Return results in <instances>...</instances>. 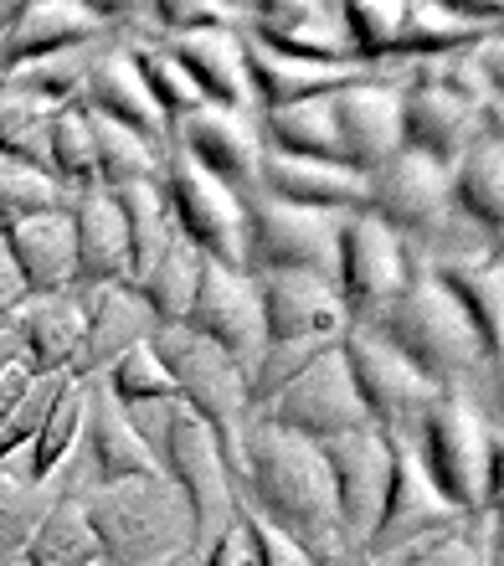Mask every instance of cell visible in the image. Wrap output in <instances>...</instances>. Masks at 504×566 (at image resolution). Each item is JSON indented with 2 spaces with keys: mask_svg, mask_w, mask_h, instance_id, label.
<instances>
[{
  "mask_svg": "<svg viewBox=\"0 0 504 566\" xmlns=\"http://www.w3.org/2000/svg\"><path fill=\"white\" fill-rule=\"evenodd\" d=\"M252 6L227 0H149V31L155 36H191V31H242Z\"/></svg>",
  "mask_w": 504,
  "mask_h": 566,
  "instance_id": "cell-47",
  "label": "cell"
},
{
  "mask_svg": "<svg viewBox=\"0 0 504 566\" xmlns=\"http://www.w3.org/2000/svg\"><path fill=\"white\" fill-rule=\"evenodd\" d=\"M329 114L340 129L345 165L371 180L386 160L401 155V88L381 77H356L329 93Z\"/></svg>",
  "mask_w": 504,
  "mask_h": 566,
  "instance_id": "cell-20",
  "label": "cell"
},
{
  "mask_svg": "<svg viewBox=\"0 0 504 566\" xmlns=\"http://www.w3.org/2000/svg\"><path fill=\"white\" fill-rule=\"evenodd\" d=\"M448 191L479 248L504 263V135L479 139L453 170H448Z\"/></svg>",
  "mask_w": 504,
  "mask_h": 566,
  "instance_id": "cell-29",
  "label": "cell"
},
{
  "mask_svg": "<svg viewBox=\"0 0 504 566\" xmlns=\"http://www.w3.org/2000/svg\"><path fill=\"white\" fill-rule=\"evenodd\" d=\"M376 222H386L407 248H432L422 263H448V227L463 222L453 211V191H448L443 165L422 160L412 149H401L397 160H386L371 176V201H366ZM469 227V222H463Z\"/></svg>",
  "mask_w": 504,
  "mask_h": 566,
  "instance_id": "cell-9",
  "label": "cell"
},
{
  "mask_svg": "<svg viewBox=\"0 0 504 566\" xmlns=\"http://www.w3.org/2000/svg\"><path fill=\"white\" fill-rule=\"evenodd\" d=\"M242 36H252L267 52H283V57L325 62V67H356L340 0H258L248 11Z\"/></svg>",
  "mask_w": 504,
  "mask_h": 566,
  "instance_id": "cell-17",
  "label": "cell"
},
{
  "mask_svg": "<svg viewBox=\"0 0 504 566\" xmlns=\"http://www.w3.org/2000/svg\"><path fill=\"white\" fill-rule=\"evenodd\" d=\"M73 207V196L62 191L57 180L36 170L27 160H11V155H0V232L15 222H27V217H42V211H67Z\"/></svg>",
  "mask_w": 504,
  "mask_h": 566,
  "instance_id": "cell-44",
  "label": "cell"
},
{
  "mask_svg": "<svg viewBox=\"0 0 504 566\" xmlns=\"http://www.w3.org/2000/svg\"><path fill=\"white\" fill-rule=\"evenodd\" d=\"M104 391L114 397V402L124 407V412H134V407H160V402H180L176 397V381H170V371H165V360L155 356V345H134L129 356H119L114 366H108L104 376Z\"/></svg>",
  "mask_w": 504,
  "mask_h": 566,
  "instance_id": "cell-43",
  "label": "cell"
},
{
  "mask_svg": "<svg viewBox=\"0 0 504 566\" xmlns=\"http://www.w3.org/2000/svg\"><path fill=\"white\" fill-rule=\"evenodd\" d=\"M371 329L407 366H417L428 376L438 391H463L469 376L484 371V356H479V340L469 329V319H463V310L453 304V294L438 283V273L417 253L401 294L376 314Z\"/></svg>",
  "mask_w": 504,
  "mask_h": 566,
  "instance_id": "cell-2",
  "label": "cell"
},
{
  "mask_svg": "<svg viewBox=\"0 0 504 566\" xmlns=\"http://www.w3.org/2000/svg\"><path fill=\"white\" fill-rule=\"evenodd\" d=\"M238 500H248L263 521L279 525L314 566H345L350 541L340 531V510H335L325 459L314 443L267 422H248Z\"/></svg>",
  "mask_w": 504,
  "mask_h": 566,
  "instance_id": "cell-1",
  "label": "cell"
},
{
  "mask_svg": "<svg viewBox=\"0 0 504 566\" xmlns=\"http://www.w3.org/2000/svg\"><path fill=\"white\" fill-rule=\"evenodd\" d=\"M52 500H57V494L31 490V484H21L15 474L0 469V566H21V552H27L31 531L42 525Z\"/></svg>",
  "mask_w": 504,
  "mask_h": 566,
  "instance_id": "cell-46",
  "label": "cell"
},
{
  "mask_svg": "<svg viewBox=\"0 0 504 566\" xmlns=\"http://www.w3.org/2000/svg\"><path fill=\"white\" fill-rule=\"evenodd\" d=\"M412 273V248L376 222L371 211H350L335 227V294H340L350 325H371L376 314L401 294Z\"/></svg>",
  "mask_w": 504,
  "mask_h": 566,
  "instance_id": "cell-12",
  "label": "cell"
},
{
  "mask_svg": "<svg viewBox=\"0 0 504 566\" xmlns=\"http://www.w3.org/2000/svg\"><path fill=\"white\" fill-rule=\"evenodd\" d=\"M77 500H83L104 566H170L176 556L196 552L191 510L165 479L88 490Z\"/></svg>",
  "mask_w": 504,
  "mask_h": 566,
  "instance_id": "cell-4",
  "label": "cell"
},
{
  "mask_svg": "<svg viewBox=\"0 0 504 566\" xmlns=\"http://www.w3.org/2000/svg\"><path fill=\"white\" fill-rule=\"evenodd\" d=\"M124 217V232H129V283H139L155 263L165 258V248L180 238L176 222H170V207H165L160 180H145V186H124L114 191Z\"/></svg>",
  "mask_w": 504,
  "mask_h": 566,
  "instance_id": "cell-37",
  "label": "cell"
},
{
  "mask_svg": "<svg viewBox=\"0 0 504 566\" xmlns=\"http://www.w3.org/2000/svg\"><path fill=\"white\" fill-rule=\"evenodd\" d=\"M319 459H325L329 494H335V510H340V531H345V541H350V552H360V546L371 541L376 515H381V500H386L391 438L376 428L345 432V438L319 443Z\"/></svg>",
  "mask_w": 504,
  "mask_h": 566,
  "instance_id": "cell-16",
  "label": "cell"
},
{
  "mask_svg": "<svg viewBox=\"0 0 504 566\" xmlns=\"http://www.w3.org/2000/svg\"><path fill=\"white\" fill-rule=\"evenodd\" d=\"M108 36V21L93 0H21L15 21L0 36V77L31 62H52L62 52H83Z\"/></svg>",
  "mask_w": 504,
  "mask_h": 566,
  "instance_id": "cell-18",
  "label": "cell"
},
{
  "mask_svg": "<svg viewBox=\"0 0 504 566\" xmlns=\"http://www.w3.org/2000/svg\"><path fill=\"white\" fill-rule=\"evenodd\" d=\"M15 11H21V0H0V36H6V27L15 21Z\"/></svg>",
  "mask_w": 504,
  "mask_h": 566,
  "instance_id": "cell-54",
  "label": "cell"
},
{
  "mask_svg": "<svg viewBox=\"0 0 504 566\" xmlns=\"http://www.w3.org/2000/svg\"><path fill=\"white\" fill-rule=\"evenodd\" d=\"M490 31L474 15H463L459 6H443V0H401V31H397V52L401 62H448L474 52Z\"/></svg>",
  "mask_w": 504,
  "mask_h": 566,
  "instance_id": "cell-34",
  "label": "cell"
},
{
  "mask_svg": "<svg viewBox=\"0 0 504 566\" xmlns=\"http://www.w3.org/2000/svg\"><path fill=\"white\" fill-rule=\"evenodd\" d=\"M258 310H263L267 345H304V340H340L350 329L335 283L319 273H263L252 279Z\"/></svg>",
  "mask_w": 504,
  "mask_h": 566,
  "instance_id": "cell-19",
  "label": "cell"
},
{
  "mask_svg": "<svg viewBox=\"0 0 504 566\" xmlns=\"http://www.w3.org/2000/svg\"><path fill=\"white\" fill-rule=\"evenodd\" d=\"M88 124H93V155H98V186L104 191L160 180V165H165L160 145H149L145 135H134V129L104 119V114H88Z\"/></svg>",
  "mask_w": 504,
  "mask_h": 566,
  "instance_id": "cell-38",
  "label": "cell"
},
{
  "mask_svg": "<svg viewBox=\"0 0 504 566\" xmlns=\"http://www.w3.org/2000/svg\"><path fill=\"white\" fill-rule=\"evenodd\" d=\"M83 298V350H77L73 376L77 381H98L119 356H129L134 345H145L155 335L145 298L134 294V283H114V289H93Z\"/></svg>",
  "mask_w": 504,
  "mask_h": 566,
  "instance_id": "cell-25",
  "label": "cell"
},
{
  "mask_svg": "<svg viewBox=\"0 0 504 566\" xmlns=\"http://www.w3.org/2000/svg\"><path fill=\"white\" fill-rule=\"evenodd\" d=\"M129 57H134V73H139L145 93L155 98V108L165 114V124H170V129H176L180 119H191V114H201V108H207V104H201V93H196V83L186 77V67L165 52L160 36H134Z\"/></svg>",
  "mask_w": 504,
  "mask_h": 566,
  "instance_id": "cell-40",
  "label": "cell"
},
{
  "mask_svg": "<svg viewBox=\"0 0 504 566\" xmlns=\"http://www.w3.org/2000/svg\"><path fill=\"white\" fill-rule=\"evenodd\" d=\"M57 114L62 108L42 104L36 93L15 88V83H0V155L46 170V135H52Z\"/></svg>",
  "mask_w": 504,
  "mask_h": 566,
  "instance_id": "cell-42",
  "label": "cell"
},
{
  "mask_svg": "<svg viewBox=\"0 0 504 566\" xmlns=\"http://www.w3.org/2000/svg\"><path fill=\"white\" fill-rule=\"evenodd\" d=\"M11 366H21V350H15V335H11V329H0V376L11 371Z\"/></svg>",
  "mask_w": 504,
  "mask_h": 566,
  "instance_id": "cell-53",
  "label": "cell"
},
{
  "mask_svg": "<svg viewBox=\"0 0 504 566\" xmlns=\"http://www.w3.org/2000/svg\"><path fill=\"white\" fill-rule=\"evenodd\" d=\"M252 422L294 432V438H304V443H314V448L329 443V438H345V432L371 428L356 387H350V371H345V360H340V345H335L329 356L314 360L309 371L298 376L283 397H273Z\"/></svg>",
  "mask_w": 504,
  "mask_h": 566,
  "instance_id": "cell-13",
  "label": "cell"
},
{
  "mask_svg": "<svg viewBox=\"0 0 504 566\" xmlns=\"http://www.w3.org/2000/svg\"><path fill=\"white\" fill-rule=\"evenodd\" d=\"M83 108L124 124V129H134V135H145L149 145H160V149L170 145V124H165V114L145 93L139 73H134L129 42L98 46V57H93V67H88V83H83Z\"/></svg>",
  "mask_w": 504,
  "mask_h": 566,
  "instance_id": "cell-28",
  "label": "cell"
},
{
  "mask_svg": "<svg viewBox=\"0 0 504 566\" xmlns=\"http://www.w3.org/2000/svg\"><path fill=\"white\" fill-rule=\"evenodd\" d=\"M83 469H88V490H114V484H139V479H165L155 448L139 438V428L129 422L114 397L104 391V381H93L88 391V422H83ZM83 490V494H88Z\"/></svg>",
  "mask_w": 504,
  "mask_h": 566,
  "instance_id": "cell-21",
  "label": "cell"
},
{
  "mask_svg": "<svg viewBox=\"0 0 504 566\" xmlns=\"http://www.w3.org/2000/svg\"><path fill=\"white\" fill-rule=\"evenodd\" d=\"M165 52L186 67L201 104L222 114H248L252 83H248V52L242 31H191V36H165Z\"/></svg>",
  "mask_w": 504,
  "mask_h": 566,
  "instance_id": "cell-27",
  "label": "cell"
},
{
  "mask_svg": "<svg viewBox=\"0 0 504 566\" xmlns=\"http://www.w3.org/2000/svg\"><path fill=\"white\" fill-rule=\"evenodd\" d=\"M21 366L31 376H73L77 350H83V298L77 294H46L31 298L21 319L11 325Z\"/></svg>",
  "mask_w": 504,
  "mask_h": 566,
  "instance_id": "cell-31",
  "label": "cell"
},
{
  "mask_svg": "<svg viewBox=\"0 0 504 566\" xmlns=\"http://www.w3.org/2000/svg\"><path fill=\"white\" fill-rule=\"evenodd\" d=\"M242 52H248V83H252V108H288L304 104V98H325V93L345 88L366 77L360 67H325V62H304V57H283V52H267L252 36H242Z\"/></svg>",
  "mask_w": 504,
  "mask_h": 566,
  "instance_id": "cell-32",
  "label": "cell"
},
{
  "mask_svg": "<svg viewBox=\"0 0 504 566\" xmlns=\"http://www.w3.org/2000/svg\"><path fill=\"white\" fill-rule=\"evenodd\" d=\"M238 525L242 536H248V552H252V566H314L309 556L298 552L294 541L283 536L273 521H263L248 500H238Z\"/></svg>",
  "mask_w": 504,
  "mask_h": 566,
  "instance_id": "cell-49",
  "label": "cell"
},
{
  "mask_svg": "<svg viewBox=\"0 0 504 566\" xmlns=\"http://www.w3.org/2000/svg\"><path fill=\"white\" fill-rule=\"evenodd\" d=\"M201 263H207V258L196 253L186 238H176L170 248H165L160 263L134 283V294L145 298L155 329L180 325V319H186V310H191V298H196V283H201Z\"/></svg>",
  "mask_w": 504,
  "mask_h": 566,
  "instance_id": "cell-39",
  "label": "cell"
},
{
  "mask_svg": "<svg viewBox=\"0 0 504 566\" xmlns=\"http://www.w3.org/2000/svg\"><path fill=\"white\" fill-rule=\"evenodd\" d=\"M428 269L438 273V283L463 310V319H469L479 340V356H484V371L494 376V387L504 397V263L490 253H474V258L428 263Z\"/></svg>",
  "mask_w": 504,
  "mask_h": 566,
  "instance_id": "cell-23",
  "label": "cell"
},
{
  "mask_svg": "<svg viewBox=\"0 0 504 566\" xmlns=\"http://www.w3.org/2000/svg\"><path fill=\"white\" fill-rule=\"evenodd\" d=\"M21 566H104L98 556V541H93V525L83 515V500L62 490L52 505H46L42 525L31 531Z\"/></svg>",
  "mask_w": 504,
  "mask_h": 566,
  "instance_id": "cell-36",
  "label": "cell"
},
{
  "mask_svg": "<svg viewBox=\"0 0 504 566\" xmlns=\"http://www.w3.org/2000/svg\"><path fill=\"white\" fill-rule=\"evenodd\" d=\"M479 515L490 521V566H504V428H490V484H484V505Z\"/></svg>",
  "mask_w": 504,
  "mask_h": 566,
  "instance_id": "cell-50",
  "label": "cell"
},
{
  "mask_svg": "<svg viewBox=\"0 0 504 566\" xmlns=\"http://www.w3.org/2000/svg\"><path fill=\"white\" fill-rule=\"evenodd\" d=\"M490 135H500L490 119V93L469 62H453V67L422 62L417 77L401 88V149H412L422 160L453 170Z\"/></svg>",
  "mask_w": 504,
  "mask_h": 566,
  "instance_id": "cell-5",
  "label": "cell"
},
{
  "mask_svg": "<svg viewBox=\"0 0 504 566\" xmlns=\"http://www.w3.org/2000/svg\"><path fill=\"white\" fill-rule=\"evenodd\" d=\"M340 360H345V371H350V387H356L371 428L386 432V438H412V432L422 428V418L432 412V402L443 397V391L432 387L417 366H407L371 325L345 329Z\"/></svg>",
  "mask_w": 504,
  "mask_h": 566,
  "instance_id": "cell-10",
  "label": "cell"
},
{
  "mask_svg": "<svg viewBox=\"0 0 504 566\" xmlns=\"http://www.w3.org/2000/svg\"><path fill=\"white\" fill-rule=\"evenodd\" d=\"M340 11H345V36H350L356 67L391 62L397 31H401V0H340Z\"/></svg>",
  "mask_w": 504,
  "mask_h": 566,
  "instance_id": "cell-45",
  "label": "cell"
},
{
  "mask_svg": "<svg viewBox=\"0 0 504 566\" xmlns=\"http://www.w3.org/2000/svg\"><path fill=\"white\" fill-rule=\"evenodd\" d=\"M170 566H201V556H196V552H186V556H176V562H170Z\"/></svg>",
  "mask_w": 504,
  "mask_h": 566,
  "instance_id": "cell-55",
  "label": "cell"
},
{
  "mask_svg": "<svg viewBox=\"0 0 504 566\" xmlns=\"http://www.w3.org/2000/svg\"><path fill=\"white\" fill-rule=\"evenodd\" d=\"M258 135H263V149H273V155L345 165L340 129H335V114H329V93L325 98H304V104H288V108L263 114Z\"/></svg>",
  "mask_w": 504,
  "mask_h": 566,
  "instance_id": "cell-35",
  "label": "cell"
},
{
  "mask_svg": "<svg viewBox=\"0 0 504 566\" xmlns=\"http://www.w3.org/2000/svg\"><path fill=\"white\" fill-rule=\"evenodd\" d=\"M129 422L139 428V438L155 448L165 484H170V490L186 500V510H191L196 556H201L227 525L238 521V484H232V469H227L222 448H217V438H211L180 402L134 407Z\"/></svg>",
  "mask_w": 504,
  "mask_h": 566,
  "instance_id": "cell-3",
  "label": "cell"
},
{
  "mask_svg": "<svg viewBox=\"0 0 504 566\" xmlns=\"http://www.w3.org/2000/svg\"><path fill=\"white\" fill-rule=\"evenodd\" d=\"M149 345H155V356L165 360V371H170V381H176L180 407L217 438L227 469H232V484H238L242 479V432H248V422H252L248 376H242L217 345L196 340L186 325L155 329Z\"/></svg>",
  "mask_w": 504,
  "mask_h": 566,
  "instance_id": "cell-6",
  "label": "cell"
},
{
  "mask_svg": "<svg viewBox=\"0 0 504 566\" xmlns=\"http://www.w3.org/2000/svg\"><path fill=\"white\" fill-rule=\"evenodd\" d=\"M88 391L93 381H77V376H62L57 397L46 407V422L36 432V443L21 453V459L6 463V474H15L31 490H46L52 479L67 469V459L77 453V438H83V422H88Z\"/></svg>",
  "mask_w": 504,
  "mask_h": 566,
  "instance_id": "cell-33",
  "label": "cell"
},
{
  "mask_svg": "<svg viewBox=\"0 0 504 566\" xmlns=\"http://www.w3.org/2000/svg\"><path fill=\"white\" fill-rule=\"evenodd\" d=\"M258 191L279 196L288 207L325 211V217H350L366 211L371 201V180L335 160H294V155H273L263 149V170H258Z\"/></svg>",
  "mask_w": 504,
  "mask_h": 566,
  "instance_id": "cell-24",
  "label": "cell"
},
{
  "mask_svg": "<svg viewBox=\"0 0 504 566\" xmlns=\"http://www.w3.org/2000/svg\"><path fill=\"white\" fill-rule=\"evenodd\" d=\"M242 227H248V279L263 273H319L335 283V227L340 217L288 207L267 191H242Z\"/></svg>",
  "mask_w": 504,
  "mask_h": 566,
  "instance_id": "cell-11",
  "label": "cell"
},
{
  "mask_svg": "<svg viewBox=\"0 0 504 566\" xmlns=\"http://www.w3.org/2000/svg\"><path fill=\"white\" fill-rule=\"evenodd\" d=\"M27 304H31V289L21 279V269L11 263V253H6V242H0V329H11Z\"/></svg>",
  "mask_w": 504,
  "mask_h": 566,
  "instance_id": "cell-51",
  "label": "cell"
},
{
  "mask_svg": "<svg viewBox=\"0 0 504 566\" xmlns=\"http://www.w3.org/2000/svg\"><path fill=\"white\" fill-rule=\"evenodd\" d=\"M11 263L21 269L31 298L46 294H73L77 283V253H73V217L67 211H42L0 232Z\"/></svg>",
  "mask_w": 504,
  "mask_h": 566,
  "instance_id": "cell-30",
  "label": "cell"
},
{
  "mask_svg": "<svg viewBox=\"0 0 504 566\" xmlns=\"http://www.w3.org/2000/svg\"><path fill=\"white\" fill-rule=\"evenodd\" d=\"M160 191L170 207V222L207 263H222L232 273H248V227H242V196L207 176L191 155L165 145Z\"/></svg>",
  "mask_w": 504,
  "mask_h": 566,
  "instance_id": "cell-7",
  "label": "cell"
},
{
  "mask_svg": "<svg viewBox=\"0 0 504 566\" xmlns=\"http://www.w3.org/2000/svg\"><path fill=\"white\" fill-rule=\"evenodd\" d=\"M46 176L57 180L67 196L98 191V155H93V124L88 108H62L46 135Z\"/></svg>",
  "mask_w": 504,
  "mask_h": 566,
  "instance_id": "cell-41",
  "label": "cell"
},
{
  "mask_svg": "<svg viewBox=\"0 0 504 566\" xmlns=\"http://www.w3.org/2000/svg\"><path fill=\"white\" fill-rule=\"evenodd\" d=\"M412 448L448 505L459 510L463 521L479 515L484 484H490V422L479 418L469 391H443L422 418V428L412 432Z\"/></svg>",
  "mask_w": 504,
  "mask_h": 566,
  "instance_id": "cell-8",
  "label": "cell"
},
{
  "mask_svg": "<svg viewBox=\"0 0 504 566\" xmlns=\"http://www.w3.org/2000/svg\"><path fill=\"white\" fill-rule=\"evenodd\" d=\"M201 566H252V552H248V536H242V525L232 521L222 536L211 541L207 552H201Z\"/></svg>",
  "mask_w": 504,
  "mask_h": 566,
  "instance_id": "cell-52",
  "label": "cell"
},
{
  "mask_svg": "<svg viewBox=\"0 0 504 566\" xmlns=\"http://www.w3.org/2000/svg\"><path fill=\"white\" fill-rule=\"evenodd\" d=\"M180 325L191 329L196 340L217 345L242 376L263 360L267 335H263V310H258V289L248 273H232L222 263H201V283Z\"/></svg>",
  "mask_w": 504,
  "mask_h": 566,
  "instance_id": "cell-15",
  "label": "cell"
},
{
  "mask_svg": "<svg viewBox=\"0 0 504 566\" xmlns=\"http://www.w3.org/2000/svg\"><path fill=\"white\" fill-rule=\"evenodd\" d=\"M170 145L180 155H191L207 176H217L232 191H252L258 170H263V135L248 114H222V108H201L191 119H180L170 129Z\"/></svg>",
  "mask_w": 504,
  "mask_h": 566,
  "instance_id": "cell-22",
  "label": "cell"
},
{
  "mask_svg": "<svg viewBox=\"0 0 504 566\" xmlns=\"http://www.w3.org/2000/svg\"><path fill=\"white\" fill-rule=\"evenodd\" d=\"M366 566H490L484 546L463 531H443V536H428V541H412L401 552L381 556V562H366Z\"/></svg>",
  "mask_w": 504,
  "mask_h": 566,
  "instance_id": "cell-48",
  "label": "cell"
},
{
  "mask_svg": "<svg viewBox=\"0 0 504 566\" xmlns=\"http://www.w3.org/2000/svg\"><path fill=\"white\" fill-rule=\"evenodd\" d=\"M67 217H73V253H77L73 294H93V289L129 283V232H124L114 191L98 186V191L73 196Z\"/></svg>",
  "mask_w": 504,
  "mask_h": 566,
  "instance_id": "cell-26",
  "label": "cell"
},
{
  "mask_svg": "<svg viewBox=\"0 0 504 566\" xmlns=\"http://www.w3.org/2000/svg\"><path fill=\"white\" fill-rule=\"evenodd\" d=\"M459 521L463 515L438 494V484H432L428 469H422V459H417L412 438H391V479H386V500H381V515H376L371 541L360 546L366 562H381V556L401 552V546H412V541L459 531Z\"/></svg>",
  "mask_w": 504,
  "mask_h": 566,
  "instance_id": "cell-14",
  "label": "cell"
}]
</instances>
